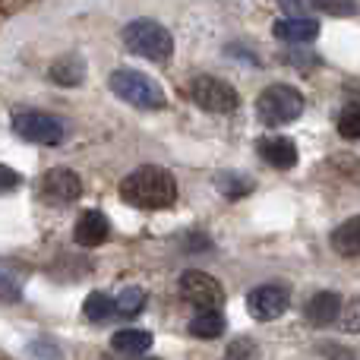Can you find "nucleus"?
Wrapping results in <instances>:
<instances>
[{
  "mask_svg": "<svg viewBox=\"0 0 360 360\" xmlns=\"http://www.w3.org/2000/svg\"><path fill=\"white\" fill-rule=\"evenodd\" d=\"M313 10H316V13H329V16H354V13H357V4H348V0H345V4L316 0V4H313Z\"/></svg>",
  "mask_w": 360,
  "mask_h": 360,
  "instance_id": "b1692460",
  "label": "nucleus"
},
{
  "mask_svg": "<svg viewBox=\"0 0 360 360\" xmlns=\"http://www.w3.org/2000/svg\"><path fill=\"white\" fill-rule=\"evenodd\" d=\"M184 247H186V250H196V247H205V250H209L212 240H209V237H202V234H190V237L184 240Z\"/></svg>",
  "mask_w": 360,
  "mask_h": 360,
  "instance_id": "bb28decb",
  "label": "nucleus"
},
{
  "mask_svg": "<svg viewBox=\"0 0 360 360\" xmlns=\"http://www.w3.org/2000/svg\"><path fill=\"white\" fill-rule=\"evenodd\" d=\"M275 35L288 44H307L319 35V19L313 16H288L275 22Z\"/></svg>",
  "mask_w": 360,
  "mask_h": 360,
  "instance_id": "4468645a",
  "label": "nucleus"
},
{
  "mask_svg": "<svg viewBox=\"0 0 360 360\" xmlns=\"http://www.w3.org/2000/svg\"><path fill=\"white\" fill-rule=\"evenodd\" d=\"M22 186V177H19V171L6 168V165H0V193H10V190H19Z\"/></svg>",
  "mask_w": 360,
  "mask_h": 360,
  "instance_id": "a878e982",
  "label": "nucleus"
},
{
  "mask_svg": "<svg viewBox=\"0 0 360 360\" xmlns=\"http://www.w3.org/2000/svg\"><path fill=\"white\" fill-rule=\"evenodd\" d=\"M120 199L133 209H171L177 202V180L168 168L162 165H143V168H133L130 174L120 180Z\"/></svg>",
  "mask_w": 360,
  "mask_h": 360,
  "instance_id": "f257e3e1",
  "label": "nucleus"
},
{
  "mask_svg": "<svg viewBox=\"0 0 360 360\" xmlns=\"http://www.w3.org/2000/svg\"><path fill=\"white\" fill-rule=\"evenodd\" d=\"M190 335L196 338H205V342H212V338H221L224 329H228V319H224L221 310H209V313H196V316L190 319Z\"/></svg>",
  "mask_w": 360,
  "mask_h": 360,
  "instance_id": "f3484780",
  "label": "nucleus"
},
{
  "mask_svg": "<svg viewBox=\"0 0 360 360\" xmlns=\"http://www.w3.org/2000/svg\"><path fill=\"white\" fill-rule=\"evenodd\" d=\"M124 360H152V357H124Z\"/></svg>",
  "mask_w": 360,
  "mask_h": 360,
  "instance_id": "cd10ccee",
  "label": "nucleus"
},
{
  "mask_svg": "<svg viewBox=\"0 0 360 360\" xmlns=\"http://www.w3.org/2000/svg\"><path fill=\"white\" fill-rule=\"evenodd\" d=\"M82 313H86L89 323H108L111 316H117V304H114V297L95 291V294H89V297H86V304H82Z\"/></svg>",
  "mask_w": 360,
  "mask_h": 360,
  "instance_id": "a211bd4d",
  "label": "nucleus"
},
{
  "mask_svg": "<svg viewBox=\"0 0 360 360\" xmlns=\"http://www.w3.org/2000/svg\"><path fill=\"white\" fill-rule=\"evenodd\" d=\"M177 291L186 304L199 307V313L218 310L224 304V288L218 278H212L209 272H199V269H186L177 281Z\"/></svg>",
  "mask_w": 360,
  "mask_h": 360,
  "instance_id": "423d86ee",
  "label": "nucleus"
},
{
  "mask_svg": "<svg viewBox=\"0 0 360 360\" xmlns=\"http://www.w3.org/2000/svg\"><path fill=\"white\" fill-rule=\"evenodd\" d=\"M86 73H89L86 57L76 54V51H73V54L57 57V60L48 67V79L54 82V86H60V89H76V86H82V82H86Z\"/></svg>",
  "mask_w": 360,
  "mask_h": 360,
  "instance_id": "9b49d317",
  "label": "nucleus"
},
{
  "mask_svg": "<svg viewBox=\"0 0 360 360\" xmlns=\"http://www.w3.org/2000/svg\"><path fill=\"white\" fill-rule=\"evenodd\" d=\"M342 323L348 332H354V335H360V297H351L348 304H345L342 310Z\"/></svg>",
  "mask_w": 360,
  "mask_h": 360,
  "instance_id": "393cba45",
  "label": "nucleus"
},
{
  "mask_svg": "<svg viewBox=\"0 0 360 360\" xmlns=\"http://www.w3.org/2000/svg\"><path fill=\"white\" fill-rule=\"evenodd\" d=\"M256 114L269 127L291 124V120H297L304 114V95L294 86H285V82L266 86L259 92V98H256Z\"/></svg>",
  "mask_w": 360,
  "mask_h": 360,
  "instance_id": "20e7f679",
  "label": "nucleus"
},
{
  "mask_svg": "<svg viewBox=\"0 0 360 360\" xmlns=\"http://www.w3.org/2000/svg\"><path fill=\"white\" fill-rule=\"evenodd\" d=\"M13 133L25 143H35V146H57L63 143L67 136V127H63L60 117L54 114H44V111H19L13 114Z\"/></svg>",
  "mask_w": 360,
  "mask_h": 360,
  "instance_id": "39448f33",
  "label": "nucleus"
},
{
  "mask_svg": "<svg viewBox=\"0 0 360 360\" xmlns=\"http://www.w3.org/2000/svg\"><path fill=\"white\" fill-rule=\"evenodd\" d=\"M0 294L10 300H16L22 294V278L16 272H6V262H0Z\"/></svg>",
  "mask_w": 360,
  "mask_h": 360,
  "instance_id": "5701e85b",
  "label": "nucleus"
},
{
  "mask_svg": "<svg viewBox=\"0 0 360 360\" xmlns=\"http://www.w3.org/2000/svg\"><path fill=\"white\" fill-rule=\"evenodd\" d=\"M190 95L196 101V108H202L209 114H228L240 105L237 89L224 79H215V76H196L190 86Z\"/></svg>",
  "mask_w": 360,
  "mask_h": 360,
  "instance_id": "0eeeda50",
  "label": "nucleus"
},
{
  "mask_svg": "<svg viewBox=\"0 0 360 360\" xmlns=\"http://www.w3.org/2000/svg\"><path fill=\"white\" fill-rule=\"evenodd\" d=\"M256 149H259L262 162L272 165V168H278V171H291L300 158L294 139H288V136H266V139H259Z\"/></svg>",
  "mask_w": 360,
  "mask_h": 360,
  "instance_id": "f8f14e48",
  "label": "nucleus"
},
{
  "mask_svg": "<svg viewBox=\"0 0 360 360\" xmlns=\"http://www.w3.org/2000/svg\"><path fill=\"white\" fill-rule=\"evenodd\" d=\"M41 196L54 205L73 202V199L82 196V180L70 168H51L48 174L41 177Z\"/></svg>",
  "mask_w": 360,
  "mask_h": 360,
  "instance_id": "1a4fd4ad",
  "label": "nucleus"
},
{
  "mask_svg": "<svg viewBox=\"0 0 360 360\" xmlns=\"http://www.w3.org/2000/svg\"><path fill=\"white\" fill-rule=\"evenodd\" d=\"M124 44L127 51L146 57V60L165 63L174 54V35L155 19H133L124 25Z\"/></svg>",
  "mask_w": 360,
  "mask_h": 360,
  "instance_id": "7ed1b4c3",
  "label": "nucleus"
},
{
  "mask_svg": "<svg viewBox=\"0 0 360 360\" xmlns=\"http://www.w3.org/2000/svg\"><path fill=\"white\" fill-rule=\"evenodd\" d=\"M332 250L338 256H360V215L348 218L332 231Z\"/></svg>",
  "mask_w": 360,
  "mask_h": 360,
  "instance_id": "dca6fc26",
  "label": "nucleus"
},
{
  "mask_svg": "<svg viewBox=\"0 0 360 360\" xmlns=\"http://www.w3.org/2000/svg\"><path fill=\"white\" fill-rule=\"evenodd\" d=\"M114 304H117L120 316L133 319V316H139V313H143L146 291H143V288H124V291H120V297H114Z\"/></svg>",
  "mask_w": 360,
  "mask_h": 360,
  "instance_id": "6ab92c4d",
  "label": "nucleus"
},
{
  "mask_svg": "<svg viewBox=\"0 0 360 360\" xmlns=\"http://www.w3.org/2000/svg\"><path fill=\"white\" fill-rule=\"evenodd\" d=\"M108 86H111V92L117 95L120 101L139 108V111H162V108L168 105L165 89L158 86L152 76L139 73V70H133V67L114 70V73L108 76Z\"/></svg>",
  "mask_w": 360,
  "mask_h": 360,
  "instance_id": "f03ea898",
  "label": "nucleus"
},
{
  "mask_svg": "<svg viewBox=\"0 0 360 360\" xmlns=\"http://www.w3.org/2000/svg\"><path fill=\"white\" fill-rule=\"evenodd\" d=\"M152 342H155V338L146 329H120L111 335V351H117V354H124V357H146Z\"/></svg>",
  "mask_w": 360,
  "mask_h": 360,
  "instance_id": "2eb2a0df",
  "label": "nucleus"
},
{
  "mask_svg": "<svg viewBox=\"0 0 360 360\" xmlns=\"http://www.w3.org/2000/svg\"><path fill=\"white\" fill-rule=\"evenodd\" d=\"M342 310H345V300L338 297L335 291H319L307 300L304 316L310 326H319V329H323V326H332L335 319H342Z\"/></svg>",
  "mask_w": 360,
  "mask_h": 360,
  "instance_id": "9d476101",
  "label": "nucleus"
},
{
  "mask_svg": "<svg viewBox=\"0 0 360 360\" xmlns=\"http://www.w3.org/2000/svg\"><path fill=\"white\" fill-rule=\"evenodd\" d=\"M338 133L345 139H360V108H345L342 117H338Z\"/></svg>",
  "mask_w": 360,
  "mask_h": 360,
  "instance_id": "4be33fe9",
  "label": "nucleus"
},
{
  "mask_svg": "<svg viewBox=\"0 0 360 360\" xmlns=\"http://www.w3.org/2000/svg\"><path fill=\"white\" fill-rule=\"evenodd\" d=\"M108 234H111V221L95 209L82 212L79 221H76V231H73V237H76L79 247H98V243L108 240Z\"/></svg>",
  "mask_w": 360,
  "mask_h": 360,
  "instance_id": "ddd939ff",
  "label": "nucleus"
},
{
  "mask_svg": "<svg viewBox=\"0 0 360 360\" xmlns=\"http://www.w3.org/2000/svg\"><path fill=\"white\" fill-rule=\"evenodd\" d=\"M228 360H259V345L253 338H234L228 345Z\"/></svg>",
  "mask_w": 360,
  "mask_h": 360,
  "instance_id": "412c9836",
  "label": "nucleus"
},
{
  "mask_svg": "<svg viewBox=\"0 0 360 360\" xmlns=\"http://www.w3.org/2000/svg\"><path fill=\"white\" fill-rule=\"evenodd\" d=\"M215 184L228 199H240V196H247V193L253 190V180H247L243 174H231V171L228 174H218Z\"/></svg>",
  "mask_w": 360,
  "mask_h": 360,
  "instance_id": "aec40b11",
  "label": "nucleus"
},
{
  "mask_svg": "<svg viewBox=\"0 0 360 360\" xmlns=\"http://www.w3.org/2000/svg\"><path fill=\"white\" fill-rule=\"evenodd\" d=\"M291 307V294L281 285H259L247 294V313L259 323H272V319H281Z\"/></svg>",
  "mask_w": 360,
  "mask_h": 360,
  "instance_id": "6e6552de",
  "label": "nucleus"
}]
</instances>
